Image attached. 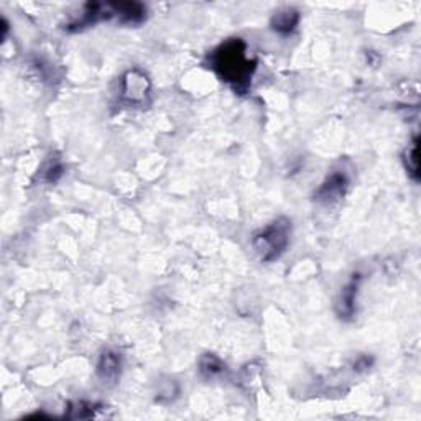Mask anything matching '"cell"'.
Returning a JSON list of instances; mask_svg holds the SVG:
<instances>
[{"label":"cell","mask_w":421,"mask_h":421,"mask_svg":"<svg viewBox=\"0 0 421 421\" xmlns=\"http://www.w3.org/2000/svg\"><path fill=\"white\" fill-rule=\"evenodd\" d=\"M211 64L222 81L243 94L250 86L255 61L247 57V45L241 38L227 40L211 54Z\"/></svg>","instance_id":"cell-1"},{"label":"cell","mask_w":421,"mask_h":421,"mask_svg":"<svg viewBox=\"0 0 421 421\" xmlns=\"http://www.w3.org/2000/svg\"><path fill=\"white\" fill-rule=\"evenodd\" d=\"M292 234V222L287 217H278L265 229L253 237V248L262 262H273L287 250Z\"/></svg>","instance_id":"cell-2"},{"label":"cell","mask_w":421,"mask_h":421,"mask_svg":"<svg viewBox=\"0 0 421 421\" xmlns=\"http://www.w3.org/2000/svg\"><path fill=\"white\" fill-rule=\"evenodd\" d=\"M150 93V81L140 69H130L122 79V98L130 104H144Z\"/></svg>","instance_id":"cell-3"},{"label":"cell","mask_w":421,"mask_h":421,"mask_svg":"<svg viewBox=\"0 0 421 421\" xmlns=\"http://www.w3.org/2000/svg\"><path fill=\"white\" fill-rule=\"evenodd\" d=\"M120 370H122V361L120 356L114 351H105L99 359L98 364V375L99 379L103 380V383L114 385L117 383L120 379Z\"/></svg>","instance_id":"cell-4"},{"label":"cell","mask_w":421,"mask_h":421,"mask_svg":"<svg viewBox=\"0 0 421 421\" xmlns=\"http://www.w3.org/2000/svg\"><path fill=\"white\" fill-rule=\"evenodd\" d=\"M361 282H362L361 273H356V275H352L351 282L342 288L341 296H339V303H338V313L341 318L354 316V311H356V296H357Z\"/></svg>","instance_id":"cell-5"},{"label":"cell","mask_w":421,"mask_h":421,"mask_svg":"<svg viewBox=\"0 0 421 421\" xmlns=\"http://www.w3.org/2000/svg\"><path fill=\"white\" fill-rule=\"evenodd\" d=\"M346 186H347V180L346 176L341 175V173H334L329 176L326 180V183L321 186V190L318 191L316 195V200L321 201V202H329L339 200V197L344 196V191H346Z\"/></svg>","instance_id":"cell-6"},{"label":"cell","mask_w":421,"mask_h":421,"mask_svg":"<svg viewBox=\"0 0 421 421\" xmlns=\"http://www.w3.org/2000/svg\"><path fill=\"white\" fill-rule=\"evenodd\" d=\"M114 15H117V18L122 23H140L145 20L146 8L142 4L137 2H119L110 4Z\"/></svg>","instance_id":"cell-7"},{"label":"cell","mask_w":421,"mask_h":421,"mask_svg":"<svg viewBox=\"0 0 421 421\" xmlns=\"http://www.w3.org/2000/svg\"><path fill=\"white\" fill-rule=\"evenodd\" d=\"M300 22V13L295 8H282L275 12L272 18V27L277 30L278 33H290L295 30V27Z\"/></svg>","instance_id":"cell-8"},{"label":"cell","mask_w":421,"mask_h":421,"mask_svg":"<svg viewBox=\"0 0 421 421\" xmlns=\"http://www.w3.org/2000/svg\"><path fill=\"white\" fill-rule=\"evenodd\" d=\"M200 370H201L202 377L214 379V377H217V375H221L222 372H224L226 365L219 357L214 356V354H204L200 361Z\"/></svg>","instance_id":"cell-9"},{"label":"cell","mask_w":421,"mask_h":421,"mask_svg":"<svg viewBox=\"0 0 421 421\" xmlns=\"http://www.w3.org/2000/svg\"><path fill=\"white\" fill-rule=\"evenodd\" d=\"M405 165H407L408 173L418 180V139H415L408 149L405 150Z\"/></svg>","instance_id":"cell-10"},{"label":"cell","mask_w":421,"mask_h":421,"mask_svg":"<svg viewBox=\"0 0 421 421\" xmlns=\"http://www.w3.org/2000/svg\"><path fill=\"white\" fill-rule=\"evenodd\" d=\"M61 175H63V168H61L59 165H53L52 168L48 170L47 180H48V181H57Z\"/></svg>","instance_id":"cell-11"}]
</instances>
